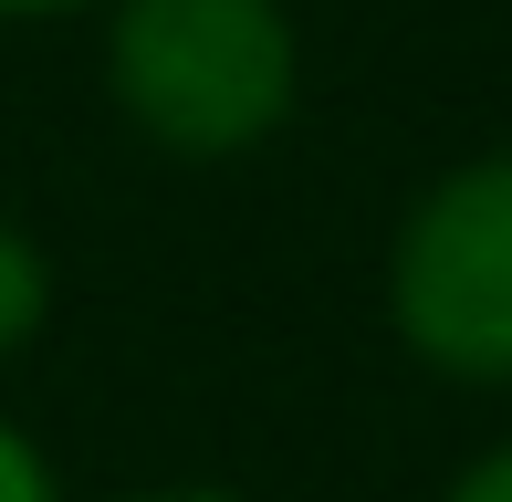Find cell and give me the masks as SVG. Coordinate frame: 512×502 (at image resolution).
<instances>
[{"label": "cell", "mask_w": 512, "mask_h": 502, "mask_svg": "<svg viewBox=\"0 0 512 502\" xmlns=\"http://www.w3.org/2000/svg\"><path fill=\"white\" fill-rule=\"evenodd\" d=\"M115 95L178 157H230L283 126L293 32L272 0H126L115 11Z\"/></svg>", "instance_id": "6da1fadb"}, {"label": "cell", "mask_w": 512, "mask_h": 502, "mask_svg": "<svg viewBox=\"0 0 512 502\" xmlns=\"http://www.w3.org/2000/svg\"><path fill=\"white\" fill-rule=\"evenodd\" d=\"M398 335L450 377H512V157L439 178L408 210Z\"/></svg>", "instance_id": "7a4b0ae2"}, {"label": "cell", "mask_w": 512, "mask_h": 502, "mask_svg": "<svg viewBox=\"0 0 512 502\" xmlns=\"http://www.w3.org/2000/svg\"><path fill=\"white\" fill-rule=\"evenodd\" d=\"M32 325H42V251L0 220V356H11Z\"/></svg>", "instance_id": "3957f363"}, {"label": "cell", "mask_w": 512, "mask_h": 502, "mask_svg": "<svg viewBox=\"0 0 512 502\" xmlns=\"http://www.w3.org/2000/svg\"><path fill=\"white\" fill-rule=\"evenodd\" d=\"M0 502H53V482H42V461L0 429Z\"/></svg>", "instance_id": "277c9868"}, {"label": "cell", "mask_w": 512, "mask_h": 502, "mask_svg": "<svg viewBox=\"0 0 512 502\" xmlns=\"http://www.w3.org/2000/svg\"><path fill=\"white\" fill-rule=\"evenodd\" d=\"M450 502H512V450H492V461L471 471V482H460Z\"/></svg>", "instance_id": "5b68a950"}, {"label": "cell", "mask_w": 512, "mask_h": 502, "mask_svg": "<svg viewBox=\"0 0 512 502\" xmlns=\"http://www.w3.org/2000/svg\"><path fill=\"white\" fill-rule=\"evenodd\" d=\"M136 502H230V492H136Z\"/></svg>", "instance_id": "8992f818"}, {"label": "cell", "mask_w": 512, "mask_h": 502, "mask_svg": "<svg viewBox=\"0 0 512 502\" xmlns=\"http://www.w3.org/2000/svg\"><path fill=\"white\" fill-rule=\"evenodd\" d=\"M0 11H63V0H0Z\"/></svg>", "instance_id": "52a82bcc"}]
</instances>
